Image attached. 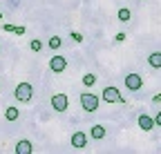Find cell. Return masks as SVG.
Masks as SVG:
<instances>
[{"label":"cell","instance_id":"cell-1","mask_svg":"<svg viewBox=\"0 0 161 154\" xmlns=\"http://www.w3.org/2000/svg\"><path fill=\"white\" fill-rule=\"evenodd\" d=\"M78 101H80V107H83L85 112H96L98 109V103H101V98L96 94H92V92H83L78 96Z\"/></svg>","mask_w":161,"mask_h":154},{"label":"cell","instance_id":"cell-2","mask_svg":"<svg viewBox=\"0 0 161 154\" xmlns=\"http://www.w3.org/2000/svg\"><path fill=\"white\" fill-rule=\"evenodd\" d=\"M14 96H16V101H20V103H29V101H31V96H34V87H31V83H20V85L16 87Z\"/></svg>","mask_w":161,"mask_h":154},{"label":"cell","instance_id":"cell-3","mask_svg":"<svg viewBox=\"0 0 161 154\" xmlns=\"http://www.w3.org/2000/svg\"><path fill=\"white\" fill-rule=\"evenodd\" d=\"M49 69L54 74H63L67 69V58H65V56H60V54L52 56V58H49Z\"/></svg>","mask_w":161,"mask_h":154},{"label":"cell","instance_id":"cell-4","mask_svg":"<svg viewBox=\"0 0 161 154\" xmlns=\"http://www.w3.org/2000/svg\"><path fill=\"white\" fill-rule=\"evenodd\" d=\"M123 83H125V87L130 92H139L141 87H143V76H141V74H128L123 78Z\"/></svg>","mask_w":161,"mask_h":154},{"label":"cell","instance_id":"cell-5","mask_svg":"<svg viewBox=\"0 0 161 154\" xmlns=\"http://www.w3.org/2000/svg\"><path fill=\"white\" fill-rule=\"evenodd\" d=\"M87 141H90V134L80 132V130H76V132L72 134V147H74V150H85V147H87Z\"/></svg>","mask_w":161,"mask_h":154},{"label":"cell","instance_id":"cell-6","mask_svg":"<svg viewBox=\"0 0 161 154\" xmlns=\"http://www.w3.org/2000/svg\"><path fill=\"white\" fill-rule=\"evenodd\" d=\"M52 107H54V112H67V107H69L67 94H54L52 96Z\"/></svg>","mask_w":161,"mask_h":154},{"label":"cell","instance_id":"cell-7","mask_svg":"<svg viewBox=\"0 0 161 154\" xmlns=\"http://www.w3.org/2000/svg\"><path fill=\"white\" fill-rule=\"evenodd\" d=\"M136 123H139V130H143V132H152L154 130V119L150 116V114H139Z\"/></svg>","mask_w":161,"mask_h":154},{"label":"cell","instance_id":"cell-8","mask_svg":"<svg viewBox=\"0 0 161 154\" xmlns=\"http://www.w3.org/2000/svg\"><path fill=\"white\" fill-rule=\"evenodd\" d=\"M119 96H121V92L116 87H112V85L103 89V101L105 103H119Z\"/></svg>","mask_w":161,"mask_h":154},{"label":"cell","instance_id":"cell-9","mask_svg":"<svg viewBox=\"0 0 161 154\" xmlns=\"http://www.w3.org/2000/svg\"><path fill=\"white\" fill-rule=\"evenodd\" d=\"M14 152H16V154H31V152H34V145H31V141L23 139V141H18V143H16Z\"/></svg>","mask_w":161,"mask_h":154},{"label":"cell","instance_id":"cell-10","mask_svg":"<svg viewBox=\"0 0 161 154\" xmlns=\"http://www.w3.org/2000/svg\"><path fill=\"white\" fill-rule=\"evenodd\" d=\"M90 139H94V141L105 139V127H103V125H92V130H90Z\"/></svg>","mask_w":161,"mask_h":154},{"label":"cell","instance_id":"cell-11","mask_svg":"<svg viewBox=\"0 0 161 154\" xmlns=\"http://www.w3.org/2000/svg\"><path fill=\"white\" fill-rule=\"evenodd\" d=\"M148 65H150L152 69H161V51H152V54L148 56Z\"/></svg>","mask_w":161,"mask_h":154},{"label":"cell","instance_id":"cell-12","mask_svg":"<svg viewBox=\"0 0 161 154\" xmlns=\"http://www.w3.org/2000/svg\"><path fill=\"white\" fill-rule=\"evenodd\" d=\"M116 18L121 23H130V18H132V11L128 9V7H121L119 11H116Z\"/></svg>","mask_w":161,"mask_h":154},{"label":"cell","instance_id":"cell-13","mask_svg":"<svg viewBox=\"0 0 161 154\" xmlns=\"http://www.w3.org/2000/svg\"><path fill=\"white\" fill-rule=\"evenodd\" d=\"M18 116H20V109L18 107H7L5 109V119L7 121H18Z\"/></svg>","mask_w":161,"mask_h":154},{"label":"cell","instance_id":"cell-14","mask_svg":"<svg viewBox=\"0 0 161 154\" xmlns=\"http://www.w3.org/2000/svg\"><path fill=\"white\" fill-rule=\"evenodd\" d=\"M83 85H85V87H94V85H96V76H94V74H85V76H83Z\"/></svg>","mask_w":161,"mask_h":154},{"label":"cell","instance_id":"cell-15","mask_svg":"<svg viewBox=\"0 0 161 154\" xmlns=\"http://www.w3.org/2000/svg\"><path fill=\"white\" fill-rule=\"evenodd\" d=\"M60 45H63V38L60 36H52L49 38V49H58Z\"/></svg>","mask_w":161,"mask_h":154},{"label":"cell","instance_id":"cell-16","mask_svg":"<svg viewBox=\"0 0 161 154\" xmlns=\"http://www.w3.org/2000/svg\"><path fill=\"white\" fill-rule=\"evenodd\" d=\"M29 47H31V51H36V54H38V51H43V40H31Z\"/></svg>","mask_w":161,"mask_h":154},{"label":"cell","instance_id":"cell-17","mask_svg":"<svg viewBox=\"0 0 161 154\" xmlns=\"http://www.w3.org/2000/svg\"><path fill=\"white\" fill-rule=\"evenodd\" d=\"M72 40L74 43H83V34H80V31H72Z\"/></svg>","mask_w":161,"mask_h":154},{"label":"cell","instance_id":"cell-18","mask_svg":"<svg viewBox=\"0 0 161 154\" xmlns=\"http://www.w3.org/2000/svg\"><path fill=\"white\" fill-rule=\"evenodd\" d=\"M114 40H116V43H123V40H125V34H123V31H119V34L114 36Z\"/></svg>","mask_w":161,"mask_h":154},{"label":"cell","instance_id":"cell-19","mask_svg":"<svg viewBox=\"0 0 161 154\" xmlns=\"http://www.w3.org/2000/svg\"><path fill=\"white\" fill-rule=\"evenodd\" d=\"M3 31H7V34H14V25L5 23V25H3Z\"/></svg>","mask_w":161,"mask_h":154},{"label":"cell","instance_id":"cell-20","mask_svg":"<svg viewBox=\"0 0 161 154\" xmlns=\"http://www.w3.org/2000/svg\"><path fill=\"white\" fill-rule=\"evenodd\" d=\"M14 34H16V36H23V34H25V27H14Z\"/></svg>","mask_w":161,"mask_h":154},{"label":"cell","instance_id":"cell-21","mask_svg":"<svg viewBox=\"0 0 161 154\" xmlns=\"http://www.w3.org/2000/svg\"><path fill=\"white\" fill-rule=\"evenodd\" d=\"M154 125L161 127V112H157V116H154Z\"/></svg>","mask_w":161,"mask_h":154},{"label":"cell","instance_id":"cell-22","mask_svg":"<svg viewBox=\"0 0 161 154\" xmlns=\"http://www.w3.org/2000/svg\"><path fill=\"white\" fill-rule=\"evenodd\" d=\"M152 103H154V105H159V103H161V92H159V94L154 96V98H152Z\"/></svg>","mask_w":161,"mask_h":154},{"label":"cell","instance_id":"cell-23","mask_svg":"<svg viewBox=\"0 0 161 154\" xmlns=\"http://www.w3.org/2000/svg\"><path fill=\"white\" fill-rule=\"evenodd\" d=\"M0 20H3V13H0Z\"/></svg>","mask_w":161,"mask_h":154}]
</instances>
